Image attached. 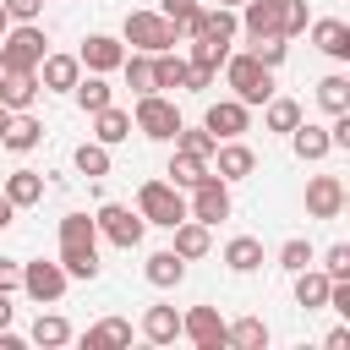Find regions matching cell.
Returning <instances> with one entry per match:
<instances>
[{"instance_id": "obj_6", "label": "cell", "mask_w": 350, "mask_h": 350, "mask_svg": "<svg viewBox=\"0 0 350 350\" xmlns=\"http://www.w3.org/2000/svg\"><path fill=\"white\" fill-rule=\"evenodd\" d=\"M93 224H98V235H104L109 246H120V252L142 246V235H148V219H142L137 208H126V202H104V208L93 213Z\"/></svg>"}, {"instance_id": "obj_52", "label": "cell", "mask_w": 350, "mask_h": 350, "mask_svg": "<svg viewBox=\"0 0 350 350\" xmlns=\"http://www.w3.org/2000/svg\"><path fill=\"white\" fill-rule=\"evenodd\" d=\"M0 120H5V109H0Z\"/></svg>"}, {"instance_id": "obj_20", "label": "cell", "mask_w": 350, "mask_h": 350, "mask_svg": "<svg viewBox=\"0 0 350 350\" xmlns=\"http://www.w3.org/2000/svg\"><path fill=\"white\" fill-rule=\"evenodd\" d=\"M197 33L202 38H219V44H235V33H241V16L230 11V5H202V16H197ZM191 33V38H197Z\"/></svg>"}, {"instance_id": "obj_2", "label": "cell", "mask_w": 350, "mask_h": 350, "mask_svg": "<svg viewBox=\"0 0 350 350\" xmlns=\"http://www.w3.org/2000/svg\"><path fill=\"white\" fill-rule=\"evenodd\" d=\"M44 55H49V38L38 22H16L0 33V71H38Z\"/></svg>"}, {"instance_id": "obj_41", "label": "cell", "mask_w": 350, "mask_h": 350, "mask_svg": "<svg viewBox=\"0 0 350 350\" xmlns=\"http://www.w3.org/2000/svg\"><path fill=\"white\" fill-rule=\"evenodd\" d=\"M312 262H317V246H312V241L290 235V241L279 246V268H284V273H301V268H312Z\"/></svg>"}, {"instance_id": "obj_28", "label": "cell", "mask_w": 350, "mask_h": 350, "mask_svg": "<svg viewBox=\"0 0 350 350\" xmlns=\"http://www.w3.org/2000/svg\"><path fill=\"white\" fill-rule=\"evenodd\" d=\"M224 268H230V273H257V268H262V241H257V235H235V241L224 246Z\"/></svg>"}, {"instance_id": "obj_44", "label": "cell", "mask_w": 350, "mask_h": 350, "mask_svg": "<svg viewBox=\"0 0 350 350\" xmlns=\"http://www.w3.org/2000/svg\"><path fill=\"white\" fill-rule=\"evenodd\" d=\"M323 273H328V279H350V246H345V241L323 252Z\"/></svg>"}, {"instance_id": "obj_35", "label": "cell", "mask_w": 350, "mask_h": 350, "mask_svg": "<svg viewBox=\"0 0 350 350\" xmlns=\"http://www.w3.org/2000/svg\"><path fill=\"white\" fill-rule=\"evenodd\" d=\"M159 16H170L175 33L191 38V33H197V16H202V0H159Z\"/></svg>"}, {"instance_id": "obj_46", "label": "cell", "mask_w": 350, "mask_h": 350, "mask_svg": "<svg viewBox=\"0 0 350 350\" xmlns=\"http://www.w3.org/2000/svg\"><path fill=\"white\" fill-rule=\"evenodd\" d=\"M0 290H5V295H11V290H22V262L0 257Z\"/></svg>"}, {"instance_id": "obj_23", "label": "cell", "mask_w": 350, "mask_h": 350, "mask_svg": "<svg viewBox=\"0 0 350 350\" xmlns=\"http://www.w3.org/2000/svg\"><path fill=\"white\" fill-rule=\"evenodd\" d=\"M60 252H98V224L88 213H66L60 219Z\"/></svg>"}, {"instance_id": "obj_25", "label": "cell", "mask_w": 350, "mask_h": 350, "mask_svg": "<svg viewBox=\"0 0 350 350\" xmlns=\"http://www.w3.org/2000/svg\"><path fill=\"white\" fill-rule=\"evenodd\" d=\"M0 191H5L16 208H38V202H44V175H38V170H11Z\"/></svg>"}, {"instance_id": "obj_29", "label": "cell", "mask_w": 350, "mask_h": 350, "mask_svg": "<svg viewBox=\"0 0 350 350\" xmlns=\"http://www.w3.org/2000/svg\"><path fill=\"white\" fill-rule=\"evenodd\" d=\"M224 345H235V350H268V323L262 317H235V323H224Z\"/></svg>"}, {"instance_id": "obj_33", "label": "cell", "mask_w": 350, "mask_h": 350, "mask_svg": "<svg viewBox=\"0 0 350 350\" xmlns=\"http://www.w3.org/2000/svg\"><path fill=\"white\" fill-rule=\"evenodd\" d=\"M164 175H170V186L191 191V186L208 175V159H197V153H180V148H175V159H170V170H164Z\"/></svg>"}, {"instance_id": "obj_48", "label": "cell", "mask_w": 350, "mask_h": 350, "mask_svg": "<svg viewBox=\"0 0 350 350\" xmlns=\"http://www.w3.org/2000/svg\"><path fill=\"white\" fill-rule=\"evenodd\" d=\"M323 345H328V350H350V328H334Z\"/></svg>"}, {"instance_id": "obj_8", "label": "cell", "mask_w": 350, "mask_h": 350, "mask_svg": "<svg viewBox=\"0 0 350 350\" xmlns=\"http://www.w3.org/2000/svg\"><path fill=\"white\" fill-rule=\"evenodd\" d=\"M66 268H60V257L55 262H44V257H33V262H22V290L38 301V306H55L60 295H66Z\"/></svg>"}, {"instance_id": "obj_10", "label": "cell", "mask_w": 350, "mask_h": 350, "mask_svg": "<svg viewBox=\"0 0 350 350\" xmlns=\"http://www.w3.org/2000/svg\"><path fill=\"white\" fill-rule=\"evenodd\" d=\"M77 60H82V71H98V77H109V71H120V60H126V44H120L115 33H88V38H82V49H77Z\"/></svg>"}, {"instance_id": "obj_19", "label": "cell", "mask_w": 350, "mask_h": 350, "mask_svg": "<svg viewBox=\"0 0 350 350\" xmlns=\"http://www.w3.org/2000/svg\"><path fill=\"white\" fill-rule=\"evenodd\" d=\"M38 71H0V109H33Z\"/></svg>"}, {"instance_id": "obj_21", "label": "cell", "mask_w": 350, "mask_h": 350, "mask_svg": "<svg viewBox=\"0 0 350 350\" xmlns=\"http://www.w3.org/2000/svg\"><path fill=\"white\" fill-rule=\"evenodd\" d=\"M153 88L159 93H186V55L180 49H159L153 55Z\"/></svg>"}, {"instance_id": "obj_15", "label": "cell", "mask_w": 350, "mask_h": 350, "mask_svg": "<svg viewBox=\"0 0 350 350\" xmlns=\"http://www.w3.org/2000/svg\"><path fill=\"white\" fill-rule=\"evenodd\" d=\"M77 77H82V60L77 55H44L38 60V88L44 93H71Z\"/></svg>"}, {"instance_id": "obj_30", "label": "cell", "mask_w": 350, "mask_h": 350, "mask_svg": "<svg viewBox=\"0 0 350 350\" xmlns=\"http://www.w3.org/2000/svg\"><path fill=\"white\" fill-rule=\"evenodd\" d=\"M120 71H126V88H131L137 98H142V93H159V88H153V55H142V49H126Z\"/></svg>"}, {"instance_id": "obj_4", "label": "cell", "mask_w": 350, "mask_h": 350, "mask_svg": "<svg viewBox=\"0 0 350 350\" xmlns=\"http://www.w3.org/2000/svg\"><path fill=\"white\" fill-rule=\"evenodd\" d=\"M131 131H142L148 142H175V131H180V109H175V98H164V93H142L137 109H131Z\"/></svg>"}, {"instance_id": "obj_38", "label": "cell", "mask_w": 350, "mask_h": 350, "mask_svg": "<svg viewBox=\"0 0 350 350\" xmlns=\"http://www.w3.org/2000/svg\"><path fill=\"white\" fill-rule=\"evenodd\" d=\"M82 345L93 350V345H131V323L126 317H104V323H93L88 334H82Z\"/></svg>"}, {"instance_id": "obj_24", "label": "cell", "mask_w": 350, "mask_h": 350, "mask_svg": "<svg viewBox=\"0 0 350 350\" xmlns=\"http://www.w3.org/2000/svg\"><path fill=\"white\" fill-rule=\"evenodd\" d=\"M142 339L148 345H175L180 339V312L175 306H148L142 312Z\"/></svg>"}, {"instance_id": "obj_22", "label": "cell", "mask_w": 350, "mask_h": 350, "mask_svg": "<svg viewBox=\"0 0 350 350\" xmlns=\"http://www.w3.org/2000/svg\"><path fill=\"white\" fill-rule=\"evenodd\" d=\"M126 137H131V109H115V104L93 109V142L115 148V142H126Z\"/></svg>"}, {"instance_id": "obj_14", "label": "cell", "mask_w": 350, "mask_h": 350, "mask_svg": "<svg viewBox=\"0 0 350 350\" xmlns=\"http://www.w3.org/2000/svg\"><path fill=\"white\" fill-rule=\"evenodd\" d=\"M202 126L224 142V137H241L246 126H252V109L241 104V98H219V104H208V115H202Z\"/></svg>"}, {"instance_id": "obj_9", "label": "cell", "mask_w": 350, "mask_h": 350, "mask_svg": "<svg viewBox=\"0 0 350 350\" xmlns=\"http://www.w3.org/2000/svg\"><path fill=\"white\" fill-rule=\"evenodd\" d=\"M180 339H191L197 350H224V317H219V306L180 312Z\"/></svg>"}, {"instance_id": "obj_32", "label": "cell", "mask_w": 350, "mask_h": 350, "mask_svg": "<svg viewBox=\"0 0 350 350\" xmlns=\"http://www.w3.org/2000/svg\"><path fill=\"white\" fill-rule=\"evenodd\" d=\"M262 126H268V131H279V137H290V131L301 126V104H295V98H279V93H273V98L262 104Z\"/></svg>"}, {"instance_id": "obj_36", "label": "cell", "mask_w": 350, "mask_h": 350, "mask_svg": "<svg viewBox=\"0 0 350 350\" xmlns=\"http://www.w3.org/2000/svg\"><path fill=\"white\" fill-rule=\"evenodd\" d=\"M224 55H230V44H219V38H202V33H197V38H186V60H191V66L219 71V66H224Z\"/></svg>"}, {"instance_id": "obj_7", "label": "cell", "mask_w": 350, "mask_h": 350, "mask_svg": "<svg viewBox=\"0 0 350 350\" xmlns=\"http://www.w3.org/2000/svg\"><path fill=\"white\" fill-rule=\"evenodd\" d=\"M186 219H197V224H219V219H230V180H219L213 170L191 186V202H186Z\"/></svg>"}, {"instance_id": "obj_1", "label": "cell", "mask_w": 350, "mask_h": 350, "mask_svg": "<svg viewBox=\"0 0 350 350\" xmlns=\"http://www.w3.org/2000/svg\"><path fill=\"white\" fill-rule=\"evenodd\" d=\"M224 82H230V98H241L246 109H257V104H268V98H273V71H268L252 49L224 55Z\"/></svg>"}, {"instance_id": "obj_39", "label": "cell", "mask_w": 350, "mask_h": 350, "mask_svg": "<svg viewBox=\"0 0 350 350\" xmlns=\"http://www.w3.org/2000/svg\"><path fill=\"white\" fill-rule=\"evenodd\" d=\"M317 104H323L328 115L350 109V77H339V71H334V77H323V82H317Z\"/></svg>"}, {"instance_id": "obj_12", "label": "cell", "mask_w": 350, "mask_h": 350, "mask_svg": "<svg viewBox=\"0 0 350 350\" xmlns=\"http://www.w3.org/2000/svg\"><path fill=\"white\" fill-rule=\"evenodd\" d=\"M306 213L312 219H339L345 213V180L339 175H312L306 180Z\"/></svg>"}, {"instance_id": "obj_47", "label": "cell", "mask_w": 350, "mask_h": 350, "mask_svg": "<svg viewBox=\"0 0 350 350\" xmlns=\"http://www.w3.org/2000/svg\"><path fill=\"white\" fill-rule=\"evenodd\" d=\"M11 224H16V202H11V197H5V191H0V235H5V230H11Z\"/></svg>"}, {"instance_id": "obj_40", "label": "cell", "mask_w": 350, "mask_h": 350, "mask_svg": "<svg viewBox=\"0 0 350 350\" xmlns=\"http://www.w3.org/2000/svg\"><path fill=\"white\" fill-rule=\"evenodd\" d=\"M71 164H77L88 180H98V175H109V148H104V142H82V148L71 153Z\"/></svg>"}, {"instance_id": "obj_49", "label": "cell", "mask_w": 350, "mask_h": 350, "mask_svg": "<svg viewBox=\"0 0 350 350\" xmlns=\"http://www.w3.org/2000/svg\"><path fill=\"white\" fill-rule=\"evenodd\" d=\"M11 312H16V306H11V295L0 290V328H11Z\"/></svg>"}, {"instance_id": "obj_50", "label": "cell", "mask_w": 350, "mask_h": 350, "mask_svg": "<svg viewBox=\"0 0 350 350\" xmlns=\"http://www.w3.org/2000/svg\"><path fill=\"white\" fill-rule=\"evenodd\" d=\"M213 5H230V11H241V0H213Z\"/></svg>"}, {"instance_id": "obj_26", "label": "cell", "mask_w": 350, "mask_h": 350, "mask_svg": "<svg viewBox=\"0 0 350 350\" xmlns=\"http://www.w3.org/2000/svg\"><path fill=\"white\" fill-rule=\"evenodd\" d=\"M170 235H175V246H170V252H180L186 262H197V257H208V246H213V235H208V224H197V219H180V224H175Z\"/></svg>"}, {"instance_id": "obj_18", "label": "cell", "mask_w": 350, "mask_h": 350, "mask_svg": "<svg viewBox=\"0 0 350 350\" xmlns=\"http://www.w3.org/2000/svg\"><path fill=\"white\" fill-rule=\"evenodd\" d=\"M142 273H148V284H153V290H175V284L186 279V257H180V252H170V246H164V252H148Z\"/></svg>"}, {"instance_id": "obj_51", "label": "cell", "mask_w": 350, "mask_h": 350, "mask_svg": "<svg viewBox=\"0 0 350 350\" xmlns=\"http://www.w3.org/2000/svg\"><path fill=\"white\" fill-rule=\"evenodd\" d=\"M5 27H11V16H5V5H0V33H5Z\"/></svg>"}, {"instance_id": "obj_43", "label": "cell", "mask_w": 350, "mask_h": 350, "mask_svg": "<svg viewBox=\"0 0 350 350\" xmlns=\"http://www.w3.org/2000/svg\"><path fill=\"white\" fill-rule=\"evenodd\" d=\"M252 55H257V60H262L268 71H279L290 49H284V38H252Z\"/></svg>"}, {"instance_id": "obj_27", "label": "cell", "mask_w": 350, "mask_h": 350, "mask_svg": "<svg viewBox=\"0 0 350 350\" xmlns=\"http://www.w3.org/2000/svg\"><path fill=\"white\" fill-rule=\"evenodd\" d=\"M328 284H334V279H328L323 268H301V273H295V306L323 312V306H328Z\"/></svg>"}, {"instance_id": "obj_5", "label": "cell", "mask_w": 350, "mask_h": 350, "mask_svg": "<svg viewBox=\"0 0 350 350\" xmlns=\"http://www.w3.org/2000/svg\"><path fill=\"white\" fill-rule=\"evenodd\" d=\"M137 213H142L148 224H159V230H175V224L186 219V197H180V186H170V180H142V186H137Z\"/></svg>"}, {"instance_id": "obj_45", "label": "cell", "mask_w": 350, "mask_h": 350, "mask_svg": "<svg viewBox=\"0 0 350 350\" xmlns=\"http://www.w3.org/2000/svg\"><path fill=\"white\" fill-rule=\"evenodd\" d=\"M0 5H5L11 22H38L44 16V0H0Z\"/></svg>"}, {"instance_id": "obj_37", "label": "cell", "mask_w": 350, "mask_h": 350, "mask_svg": "<svg viewBox=\"0 0 350 350\" xmlns=\"http://www.w3.org/2000/svg\"><path fill=\"white\" fill-rule=\"evenodd\" d=\"M175 148H180V153H197V159H213L219 137H213L208 126H186V120H180V131H175Z\"/></svg>"}, {"instance_id": "obj_17", "label": "cell", "mask_w": 350, "mask_h": 350, "mask_svg": "<svg viewBox=\"0 0 350 350\" xmlns=\"http://www.w3.org/2000/svg\"><path fill=\"white\" fill-rule=\"evenodd\" d=\"M290 148H295V159H301V164H323V159L334 153L328 126H312V120H301V126L290 131Z\"/></svg>"}, {"instance_id": "obj_42", "label": "cell", "mask_w": 350, "mask_h": 350, "mask_svg": "<svg viewBox=\"0 0 350 350\" xmlns=\"http://www.w3.org/2000/svg\"><path fill=\"white\" fill-rule=\"evenodd\" d=\"M306 0H279V33L284 38H295V33H306Z\"/></svg>"}, {"instance_id": "obj_3", "label": "cell", "mask_w": 350, "mask_h": 350, "mask_svg": "<svg viewBox=\"0 0 350 350\" xmlns=\"http://www.w3.org/2000/svg\"><path fill=\"white\" fill-rule=\"evenodd\" d=\"M120 44H131V49H142V55H159V49H175L180 33H175V22L159 16V11H126Z\"/></svg>"}, {"instance_id": "obj_16", "label": "cell", "mask_w": 350, "mask_h": 350, "mask_svg": "<svg viewBox=\"0 0 350 350\" xmlns=\"http://www.w3.org/2000/svg\"><path fill=\"white\" fill-rule=\"evenodd\" d=\"M306 27H312V44H317L328 60H350V22L323 16V22H306Z\"/></svg>"}, {"instance_id": "obj_34", "label": "cell", "mask_w": 350, "mask_h": 350, "mask_svg": "<svg viewBox=\"0 0 350 350\" xmlns=\"http://www.w3.org/2000/svg\"><path fill=\"white\" fill-rule=\"evenodd\" d=\"M27 339H33V345H44V350H55V345H66V339H71V323H66L60 312H38V323L27 328Z\"/></svg>"}, {"instance_id": "obj_31", "label": "cell", "mask_w": 350, "mask_h": 350, "mask_svg": "<svg viewBox=\"0 0 350 350\" xmlns=\"http://www.w3.org/2000/svg\"><path fill=\"white\" fill-rule=\"evenodd\" d=\"M77 104H82V115H93V109H104V104H115V88L98 77V71H88V77H77Z\"/></svg>"}, {"instance_id": "obj_13", "label": "cell", "mask_w": 350, "mask_h": 350, "mask_svg": "<svg viewBox=\"0 0 350 350\" xmlns=\"http://www.w3.org/2000/svg\"><path fill=\"white\" fill-rule=\"evenodd\" d=\"M44 142V126L27 115V109H5V120H0V148H11V153H33Z\"/></svg>"}, {"instance_id": "obj_11", "label": "cell", "mask_w": 350, "mask_h": 350, "mask_svg": "<svg viewBox=\"0 0 350 350\" xmlns=\"http://www.w3.org/2000/svg\"><path fill=\"white\" fill-rule=\"evenodd\" d=\"M208 170H213L219 180H230V186H235V180H246V175L257 170V153H252V148H246L241 137H224V142L213 148V159H208Z\"/></svg>"}]
</instances>
